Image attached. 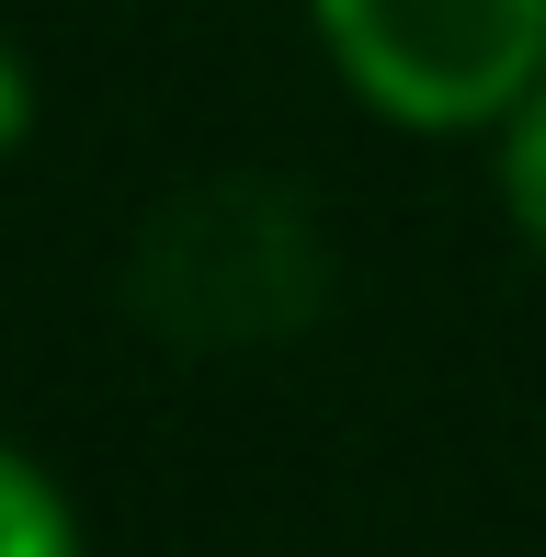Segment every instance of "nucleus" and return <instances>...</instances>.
<instances>
[{"instance_id": "2", "label": "nucleus", "mask_w": 546, "mask_h": 557, "mask_svg": "<svg viewBox=\"0 0 546 557\" xmlns=\"http://www.w3.org/2000/svg\"><path fill=\"white\" fill-rule=\"evenodd\" d=\"M0 557H91L80 500L23 433H0Z\"/></svg>"}, {"instance_id": "4", "label": "nucleus", "mask_w": 546, "mask_h": 557, "mask_svg": "<svg viewBox=\"0 0 546 557\" xmlns=\"http://www.w3.org/2000/svg\"><path fill=\"white\" fill-rule=\"evenodd\" d=\"M23 137V69H12V46H0V148Z\"/></svg>"}, {"instance_id": "3", "label": "nucleus", "mask_w": 546, "mask_h": 557, "mask_svg": "<svg viewBox=\"0 0 546 557\" xmlns=\"http://www.w3.org/2000/svg\"><path fill=\"white\" fill-rule=\"evenodd\" d=\"M489 160H501V216H512V239H524L535 262H546V81L501 114Z\"/></svg>"}, {"instance_id": "1", "label": "nucleus", "mask_w": 546, "mask_h": 557, "mask_svg": "<svg viewBox=\"0 0 546 557\" xmlns=\"http://www.w3.org/2000/svg\"><path fill=\"white\" fill-rule=\"evenodd\" d=\"M308 35L399 137H501L546 81V0H308Z\"/></svg>"}]
</instances>
